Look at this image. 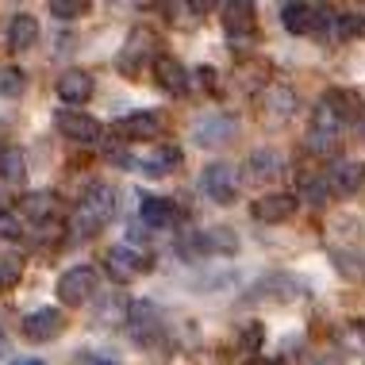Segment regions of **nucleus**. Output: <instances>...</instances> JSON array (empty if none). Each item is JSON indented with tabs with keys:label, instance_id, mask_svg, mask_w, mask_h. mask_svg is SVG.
<instances>
[{
	"label": "nucleus",
	"instance_id": "nucleus-38",
	"mask_svg": "<svg viewBox=\"0 0 365 365\" xmlns=\"http://www.w3.org/2000/svg\"><path fill=\"white\" fill-rule=\"evenodd\" d=\"M242 365H269V361H262V358H246Z\"/></svg>",
	"mask_w": 365,
	"mask_h": 365
},
{
	"label": "nucleus",
	"instance_id": "nucleus-30",
	"mask_svg": "<svg viewBox=\"0 0 365 365\" xmlns=\"http://www.w3.org/2000/svg\"><path fill=\"white\" fill-rule=\"evenodd\" d=\"M304 146H308L312 154H319V158H331L334 150H339V135H327V131H312V127H308V139H304Z\"/></svg>",
	"mask_w": 365,
	"mask_h": 365
},
{
	"label": "nucleus",
	"instance_id": "nucleus-7",
	"mask_svg": "<svg viewBox=\"0 0 365 365\" xmlns=\"http://www.w3.org/2000/svg\"><path fill=\"white\" fill-rule=\"evenodd\" d=\"M146 265H150V262H146L143 254L135 250V246H127V242L108 246V250H104V273H108L115 284H131V281L146 269Z\"/></svg>",
	"mask_w": 365,
	"mask_h": 365
},
{
	"label": "nucleus",
	"instance_id": "nucleus-31",
	"mask_svg": "<svg viewBox=\"0 0 365 365\" xmlns=\"http://www.w3.org/2000/svg\"><path fill=\"white\" fill-rule=\"evenodd\" d=\"M51 16L54 19H81V16H88V0H51Z\"/></svg>",
	"mask_w": 365,
	"mask_h": 365
},
{
	"label": "nucleus",
	"instance_id": "nucleus-8",
	"mask_svg": "<svg viewBox=\"0 0 365 365\" xmlns=\"http://www.w3.org/2000/svg\"><path fill=\"white\" fill-rule=\"evenodd\" d=\"M123 327L139 346H150V342L158 339V331H162V312H158L150 300H135L123 315Z\"/></svg>",
	"mask_w": 365,
	"mask_h": 365
},
{
	"label": "nucleus",
	"instance_id": "nucleus-15",
	"mask_svg": "<svg viewBox=\"0 0 365 365\" xmlns=\"http://www.w3.org/2000/svg\"><path fill=\"white\" fill-rule=\"evenodd\" d=\"M250 212L258 223H284V220H292V212H296V196L292 192H265L254 200Z\"/></svg>",
	"mask_w": 365,
	"mask_h": 365
},
{
	"label": "nucleus",
	"instance_id": "nucleus-11",
	"mask_svg": "<svg viewBox=\"0 0 365 365\" xmlns=\"http://www.w3.org/2000/svg\"><path fill=\"white\" fill-rule=\"evenodd\" d=\"M235 131H239L235 115H227V112H212V115H204V120H196L192 139L200 143V146H223V143H231V139H235Z\"/></svg>",
	"mask_w": 365,
	"mask_h": 365
},
{
	"label": "nucleus",
	"instance_id": "nucleus-26",
	"mask_svg": "<svg viewBox=\"0 0 365 365\" xmlns=\"http://www.w3.org/2000/svg\"><path fill=\"white\" fill-rule=\"evenodd\" d=\"M24 173H27V154L19 146H0V181L16 185L24 181Z\"/></svg>",
	"mask_w": 365,
	"mask_h": 365
},
{
	"label": "nucleus",
	"instance_id": "nucleus-29",
	"mask_svg": "<svg viewBox=\"0 0 365 365\" xmlns=\"http://www.w3.org/2000/svg\"><path fill=\"white\" fill-rule=\"evenodd\" d=\"M27 88V77L19 66H0V96H19Z\"/></svg>",
	"mask_w": 365,
	"mask_h": 365
},
{
	"label": "nucleus",
	"instance_id": "nucleus-39",
	"mask_svg": "<svg viewBox=\"0 0 365 365\" xmlns=\"http://www.w3.org/2000/svg\"><path fill=\"white\" fill-rule=\"evenodd\" d=\"M0 354H8V342H4V334H0Z\"/></svg>",
	"mask_w": 365,
	"mask_h": 365
},
{
	"label": "nucleus",
	"instance_id": "nucleus-12",
	"mask_svg": "<svg viewBox=\"0 0 365 365\" xmlns=\"http://www.w3.org/2000/svg\"><path fill=\"white\" fill-rule=\"evenodd\" d=\"M154 81L162 85L170 96H185V93L192 88L189 70H185V66L177 62L173 54H158V58H154Z\"/></svg>",
	"mask_w": 365,
	"mask_h": 365
},
{
	"label": "nucleus",
	"instance_id": "nucleus-16",
	"mask_svg": "<svg viewBox=\"0 0 365 365\" xmlns=\"http://www.w3.org/2000/svg\"><path fill=\"white\" fill-rule=\"evenodd\" d=\"M54 93L62 96V104H85V101H93V77H88L85 70H62L58 73V81H54Z\"/></svg>",
	"mask_w": 365,
	"mask_h": 365
},
{
	"label": "nucleus",
	"instance_id": "nucleus-10",
	"mask_svg": "<svg viewBox=\"0 0 365 365\" xmlns=\"http://www.w3.org/2000/svg\"><path fill=\"white\" fill-rule=\"evenodd\" d=\"M54 123H58V131H62L66 139H73V143H101V135H104L101 120H93V115L77 112V108H66V112H58Z\"/></svg>",
	"mask_w": 365,
	"mask_h": 365
},
{
	"label": "nucleus",
	"instance_id": "nucleus-37",
	"mask_svg": "<svg viewBox=\"0 0 365 365\" xmlns=\"http://www.w3.org/2000/svg\"><path fill=\"white\" fill-rule=\"evenodd\" d=\"M358 135L365 139V108H361V115H358Z\"/></svg>",
	"mask_w": 365,
	"mask_h": 365
},
{
	"label": "nucleus",
	"instance_id": "nucleus-22",
	"mask_svg": "<svg viewBox=\"0 0 365 365\" xmlns=\"http://www.w3.org/2000/svg\"><path fill=\"white\" fill-rule=\"evenodd\" d=\"M223 24H227V35L231 38H242L254 31V4H246V0H231V4H223Z\"/></svg>",
	"mask_w": 365,
	"mask_h": 365
},
{
	"label": "nucleus",
	"instance_id": "nucleus-9",
	"mask_svg": "<svg viewBox=\"0 0 365 365\" xmlns=\"http://www.w3.org/2000/svg\"><path fill=\"white\" fill-rule=\"evenodd\" d=\"M346 104H350L346 93H327V96H319V104H315V112H312V131L339 135L342 123H346V115H350Z\"/></svg>",
	"mask_w": 365,
	"mask_h": 365
},
{
	"label": "nucleus",
	"instance_id": "nucleus-5",
	"mask_svg": "<svg viewBox=\"0 0 365 365\" xmlns=\"http://www.w3.org/2000/svg\"><path fill=\"white\" fill-rule=\"evenodd\" d=\"M331 8H319V4H284L281 8V24L289 27L292 35H308V31H331Z\"/></svg>",
	"mask_w": 365,
	"mask_h": 365
},
{
	"label": "nucleus",
	"instance_id": "nucleus-23",
	"mask_svg": "<svg viewBox=\"0 0 365 365\" xmlns=\"http://www.w3.org/2000/svg\"><path fill=\"white\" fill-rule=\"evenodd\" d=\"M281 154L277 150H254L246 158V181H273L281 173Z\"/></svg>",
	"mask_w": 365,
	"mask_h": 365
},
{
	"label": "nucleus",
	"instance_id": "nucleus-14",
	"mask_svg": "<svg viewBox=\"0 0 365 365\" xmlns=\"http://www.w3.org/2000/svg\"><path fill=\"white\" fill-rule=\"evenodd\" d=\"M139 215H143V223L150 227V231H170V227L181 223V212H177V204L170 200V196H143Z\"/></svg>",
	"mask_w": 365,
	"mask_h": 365
},
{
	"label": "nucleus",
	"instance_id": "nucleus-25",
	"mask_svg": "<svg viewBox=\"0 0 365 365\" xmlns=\"http://www.w3.org/2000/svg\"><path fill=\"white\" fill-rule=\"evenodd\" d=\"M262 108H265V115H277V120H284V115H292V108H296V93L289 85H269L262 93Z\"/></svg>",
	"mask_w": 365,
	"mask_h": 365
},
{
	"label": "nucleus",
	"instance_id": "nucleus-24",
	"mask_svg": "<svg viewBox=\"0 0 365 365\" xmlns=\"http://www.w3.org/2000/svg\"><path fill=\"white\" fill-rule=\"evenodd\" d=\"M296 200L312 204V208H323L331 200V185H327V173H300V196Z\"/></svg>",
	"mask_w": 365,
	"mask_h": 365
},
{
	"label": "nucleus",
	"instance_id": "nucleus-18",
	"mask_svg": "<svg viewBox=\"0 0 365 365\" xmlns=\"http://www.w3.org/2000/svg\"><path fill=\"white\" fill-rule=\"evenodd\" d=\"M239 250V235L231 227H204L200 231V258H231Z\"/></svg>",
	"mask_w": 365,
	"mask_h": 365
},
{
	"label": "nucleus",
	"instance_id": "nucleus-1",
	"mask_svg": "<svg viewBox=\"0 0 365 365\" xmlns=\"http://www.w3.org/2000/svg\"><path fill=\"white\" fill-rule=\"evenodd\" d=\"M115 212H120V192L112 185H93L73 208V220H70L73 239H93L96 231H104L115 220Z\"/></svg>",
	"mask_w": 365,
	"mask_h": 365
},
{
	"label": "nucleus",
	"instance_id": "nucleus-4",
	"mask_svg": "<svg viewBox=\"0 0 365 365\" xmlns=\"http://www.w3.org/2000/svg\"><path fill=\"white\" fill-rule=\"evenodd\" d=\"M304 292H308V284H304L300 277H292V273H273V277L254 284L246 300H254V304H289V300H300Z\"/></svg>",
	"mask_w": 365,
	"mask_h": 365
},
{
	"label": "nucleus",
	"instance_id": "nucleus-3",
	"mask_svg": "<svg viewBox=\"0 0 365 365\" xmlns=\"http://www.w3.org/2000/svg\"><path fill=\"white\" fill-rule=\"evenodd\" d=\"M200 192L208 196V200H215V204H235V200H239V170H235V165H227V162L204 165Z\"/></svg>",
	"mask_w": 365,
	"mask_h": 365
},
{
	"label": "nucleus",
	"instance_id": "nucleus-34",
	"mask_svg": "<svg viewBox=\"0 0 365 365\" xmlns=\"http://www.w3.org/2000/svg\"><path fill=\"white\" fill-rule=\"evenodd\" d=\"M177 254L181 258H200V231H185L177 239Z\"/></svg>",
	"mask_w": 365,
	"mask_h": 365
},
{
	"label": "nucleus",
	"instance_id": "nucleus-32",
	"mask_svg": "<svg viewBox=\"0 0 365 365\" xmlns=\"http://www.w3.org/2000/svg\"><path fill=\"white\" fill-rule=\"evenodd\" d=\"M19 277H24V265H19V258H0V292L16 289Z\"/></svg>",
	"mask_w": 365,
	"mask_h": 365
},
{
	"label": "nucleus",
	"instance_id": "nucleus-33",
	"mask_svg": "<svg viewBox=\"0 0 365 365\" xmlns=\"http://www.w3.org/2000/svg\"><path fill=\"white\" fill-rule=\"evenodd\" d=\"M24 235V220L12 208H0V239H19Z\"/></svg>",
	"mask_w": 365,
	"mask_h": 365
},
{
	"label": "nucleus",
	"instance_id": "nucleus-28",
	"mask_svg": "<svg viewBox=\"0 0 365 365\" xmlns=\"http://www.w3.org/2000/svg\"><path fill=\"white\" fill-rule=\"evenodd\" d=\"M24 212L31 215V223H51L54 220V196L51 192H27Z\"/></svg>",
	"mask_w": 365,
	"mask_h": 365
},
{
	"label": "nucleus",
	"instance_id": "nucleus-21",
	"mask_svg": "<svg viewBox=\"0 0 365 365\" xmlns=\"http://www.w3.org/2000/svg\"><path fill=\"white\" fill-rule=\"evenodd\" d=\"M38 38V19L31 12H16L12 24H8V46L12 51H31Z\"/></svg>",
	"mask_w": 365,
	"mask_h": 365
},
{
	"label": "nucleus",
	"instance_id": "nucleus-6",
	"mask_svg": "<svg viewBox=\"0 0 365 365\" xmlns=\"http://www.w3.org/2000/svg\"><path fill=\"white\" fill-rule=\"evenodd\" d=\"M154 46H158V38H154L150 27H135V31L127 35V46L120 51V58H115V66H120L127 77H139L143 66L154 62Z\"/></svg>",
	"mask_w": 365,
	"mask_h": 365
},
{
	"label": "nucleus",
	"instance_id": "nucleus-17",
	"mask_svg": "<svg viewBox=\"0 0 365 365\" xmlns=\"http://www.w3.org/2000/svg\"><path fill=\"white\" fill-rule=\"evenodd\" d=\"M177 165H181V150H177V146H154L150 154H135V165H131V170L150 173V177H162V173H173Z\"/></svg>",
	"mask_w": 365,
	"mask_h": 365
},
{
	"label": "nucleus",
	"instance_id": "nucleus-20",
	"mask_svg": "<svg viewBox=\"0 0 365 365\" xmlns=\"http://www.w3.org/2000/svg\"><path fill=\"white\" fill-rule=\"evenodd\" d=\"M361 181H365V165H354V162H331V170H327L331 192L350 196V192H358V185H361Z\"/></svg>",
	"mask_w": 365,
	"mask_h": 365
},
{
	"label": "nucleus",
	"instance_id": "nucleus-2",
	"mask_svg": "<svg viewBox=\"0 0 365 365\" xmlns=\"http://www.w3.org/2000/svg\"><path fill=\"white\" fill-rule=\"evenodd\" d=\"M96 292H101V277H96L93 265H73L58 277V300L66 308H85L96 300Z\"/></svg>",
	"mask_w": 365,
	"mask_h": 365
},
{
	"label": "nucleus",
	"instance_id": "nucleus-19",
	"mask_svg": "<svg viewBox=\"0 0 365 365\" xmlns=\"http://www.w3.org/2000/svg\"><path fill=\"white\" fill-rule=\"evenodd\" d=\"M120 135L127 143H146L162 135V115L154 112H131L127 120H120Z\"/></svg>",
	"mask_w": 365,
	"mask_h": 365
},
{
	"label": "nucleus",
	"instance_id": "nucleus-27",
	"mask_svg": "<svg viewBox=\"0 0 365 365\" xmlns=\"http://www.w3.org/2000/svg\"><path fill=\"white\" fill-rule=\"evenodd\" d=\"M331 35L334 38H361L365 35V16L361 12H334L331 16Z\"/></svg>",
	"mask_w": 365,
	"mask_h": 365
},
{
	"label": "nucleus",
	"instance_id": "nucleus-13",
	"mask_svg": "<svg viewBox=\"0 0 365 365\" xmlns=\"http://www.w3.org/2000/svg\"><path fill=\"white\" fill-rule=\"evenodd\" d=\"M62 331H66V319H62V312H54V308H38L24 319V339L27 342H54Z\"/></svg>",
	"mask_w": 365,
	"mask_h": 365
},
{
	"label": "nucleus",
	"instance_id": "nucleus-36",
	"mask_svg": "<svg viewBox=\"0 0 365 365\" xmlns=\"http://www.w3.org/2000/svg\"><path fill=\"white\" fill-rule=\"evenodd\" d=\"M196 77H200V85H204V88H212V85H215V77H220V73H215L212 66H200V70H196Z\"/></svg>",
	"mask_w": 365,
	"mask_h": 365
},
{
	"label": "nucleus",
	"instance_id": "nucleus-35",
	"mask_svg": "<svg viewBox=\"0 0 365 365\" xmlns=\"http://www.w3.org/2000/svg\"><path fill=\"white\" fill-rule=\"evenodd\" d=\"M258 346H262V327H258V323H250V327L242 331V350H246V354H254Z\"/></svg>",
	"mask_w": 365,
	"mask_h": 365
}]
</instances>
